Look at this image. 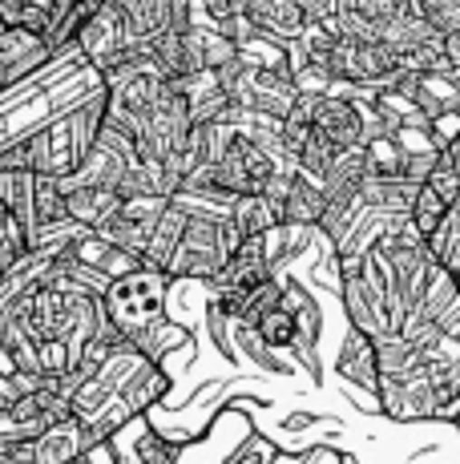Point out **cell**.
I'll list each match as a JSON object with an SVG mask.
<instances>
[{
    "label": "cell",
    "instance_id": "e575fe53",
    "mask_svg": "<svg viewBox=\"0 0 460 464\" xmlns=\"http://www.w3.org/2000/svg\"><path fill=\"white\" fill-rule=\"evenodd\" d=\"M448 424H453V428H456V436H460V404H456V412H453V420H448Z\"/></svg>",
    "mask_w": 460,
    "mask_h": 464
},
{
    "label": "cell",
    "instance_id": "d4e9b609",
    "mask_svg": "<svg viewBox=\"0 0 460 464\" xmlns=\"http://www.w3.org/2000/svg\"><path fill=\"white\" fill-rule=\"evenodd\" d=\"M275 457H279L275 440H267V436H259V432H246V440L235 444L223 464H275Z\"/></svg>",
    "mask_w": 460,
    "mask_h": 464
},
{
    "label": "cell",
    "instance_id": "4fadbf2b",
    "mask_svg": "<svg viewBox=\"0 0 460 464\" xmlns=\"http://www.w3.org/2000/svg\"><path fill=\"white\" fill-rule=\"evenodd\" d=\"M126 432H134V440H129V460L134 464H178L182 452H186V444L174 440V436H166L149 416L129 420Z\"/></svg>",
    "mask_w": 460,
    "mask_h": 464
},
{
    "label": "cell",
    "instance_id": "5bb4252c",
    "mask_svg": "<svg viewBox=\"0 0 460 464\" xmlns=\"http://www.w3.org/2000/svg\"><path fill=\"white\" fill-rule=\"evenodd\" d=\"M226 218H230V227H235V235L246 243V238H259V235H267V230H275L283 222V210L267 194H238L226 207Z\"/></svg>",
    "mask_w": 460,
    "mask_h": 464
},
{
    "label": "cell",
    "instance_id": "83f0119b",
    "mask_svg": "<svg viewBox=\"0 0 460 464\" xmlns=\"http://www.w3.org/2000/svg\"><path fill=\"white\" fill-rule=\"evenodd\" d=\"M351 8H359L364 16H371V21H379V16L408 13V0H351Z\"/></svg>",
    "mask_w": 460,
    "mask_h": 464
},
{
    "label": "cell",
    "instance_id": "4316f807",
    "mask_svg": "<svg viewBox=\"0 0 460 464\" xmlns=\"http://www.w3.org/2000/svg\"><path fill=\"white\" fill-rule=\"evenodd\" d=\"M24 251H29V243H24V230L16 227L13 218L0 222V271H5L8 263H16Z\"/></svg>",
    "mask_w": 460,
    "mask_h": 464
},
{
    "label": "cell",
    "instance_id": "ac0fdd59",
    "mask_svg": "<svg viewBox=\"0 0 460 464\" xmlns=\"http://www.w3.org/2000/svg\"><path fill=\"white\" fill-rule=\"evenodd\" d=\"M320 214H323V190L315 182H307V178L295 174L287 198H283V222L311 230V227H320Z\"/></svg>",
    "mask_w": 460,
    "mask_h": 464
},
{
    "label": "cell",
    "instance_id": "ba28073f",
    "mask_svg": "<svg viewBox=\"0 0 460 464\" xmlns=\"http://www.w3.org/2000/svg\"><path fill=\"white\" fill-rule=\"evenodd\" d=\"M295 82H291L287 65H254L251 93H246V113H263V118L283 121V113L295 102Z\"/></svg>",
    "mask_w": 460,
    "mask_h": 464
},
{
    "label": "cell",
    "instance_id": "d590c367",
    "mask_svg": "<svg viewBox=\"0 0 460 464\" xmlns=\"http://www.w3.org/2000/svg\"><path fill=\"white\" fill-rule=\"evenodd\" d=\"M5 218H8V214H5V207H0V222H5Z\"/></svg>",
    "mask_w": 460,
    "mask_h": 464
},
{
    "label": "cell",
    "instance_id": "277c9868",
    "mask_svg": "<svg viewBox=\"0 0 460 464\" xmlns=\"http://www.w3.org/2000/svg\"><path fill=\"white\" fill-rule=\"evenodd\" d=\"M134 162H138L134 141H129L126 133L101 126L93 150L81 158V166H77L69 178H57V186H61V194L73 190V186H110V190H113V186L121 182V174H126Z\"/></svg>",
    "mask_w": 460,
    "mask_h": 464
},
{
    "label": "cell",
    "instance_id": "5b68a950",
    "mask_svg": "<svg viewBox=\"0 0 460 464\" xmlns=\"http://www.w3.org/2000/svg\"><path fill=\"white\" fill-rule=\"evenodd\" d=\"M335 295H340L343 311H348V327L359 335H368L371 343L384 335H396L392 327V315H388V299L384 291L376 287V283H368L364 275H340V283H335Z\"/></svg>",
    "mask_w": 460,
    "mask_h": 464
},
{
    "label": "cell",
    "instance_id": "7a4b0ae2",
    "mask_svg": "<svg viewBox=\"0 0 460 464\" xmlns=\"http://www.w3.org/2000/svg\"><path fill=\"white\" fill-rule=\"evenodd\" d=\"M238 246H243V238L235 235V227H230V218L223 210L186 207L182 238H178V246H174V255H170V263H166L162 275L170 283H206V279H215L218 266H223Z\"/></svg>",
    "mask_w": 460,
    "mask_h": 464
},
{
    "label": "cell",
    "instance_id": "52a82bcc",
    "mask_svg": "<svg viewBox=\"0 0 460 464\" xmlns=\"http://www.w3.org/2000/svg\"><path fill=\"white\" fill-rule=\"evenodd\" d=\"M311 130L323 133L335 150H356L364 146V118H359V102L327 93L311 118Z\"/></svg>",
    "mask_w": 460,
    "mask_h": 464
},
{
    "label": "cell",
    "instance_id": "f1b7e54d",
    "mask_svg": "<svg viewBox=\"0 0 460 464\" xmlns=\"http://www.w3.org/2000/svg\"><path fill=\"white\" fill-rule=\"evenodd\" d=\"M291 5L303 13L307 24H323V21H331L335 16V0H291Z\"/></svg>",
    "mask_w": 460,
    "mask_h": 464
},
{
    "label": "cell",
    "instance_id": "9c48e42d",
    "mask_svg": "<svg viewBox=\"0 0 460 464\" xmlns=\"http://www.w3.org/2000/svg\"><path fill=\"white\" fill-rule=\"evenodd\" d=\"M335 376H340L348 388L364 392V396L376 400V388H379V372H376V343L368 335L351 332L343 335L340 352H335Z\"/></svg>",
    "mask_w": 460,
    "mask_h": 464
},
{
    "label": "cell",
    "instance_id": "7402d4cb",
    "mask_svg": "<svg viewBox=\"0 0 460 464\" xmlns=\"http://www.w3.org/2000/svg\"><path fill=\"white\" fill-rule=\"evenodd\" d=\"M408 222H412V230H416L420 238H432V235H436V230L448 222V202H440L436 194L428 190V186H420V190H416V198H412Z\"/></svg>",
    "mask_w": 460,
    "mask_h": 464
},
{
    "label": "cell",
    "instance_id": "9a60e30c",
    "mask_svg": "<svg viewBox=\"0 0 460 464\" xmlns=\"http://www.w3.org/2000/svg\"><path fill=\"white\" fill-rule=\"evenodd\" d=\"M182 227H186V207L178 198H170V202H166V210L158 214L149 238H146L141 266H149V271H166V263H170L174 246H178V238H182Z\"/></svg>",
    "mask_w": 460,
    "mask_h": 464
},
{
    "label": "cell",
    "instance_id": "603a6c76",
    "mask_svg": "<svg viewBox=\"0 0 460 464\" xmlns=\"http://www.w3.org/2000/svg\"><path fill=\"white\" fill-rule=\"evenodd\" d=\"M408 13H416L436 33H456L460 29V0H408Z\"/></svg>",
    "mask_w": 460,
    "mask_h": 464
},
{
    "label": "cell",
    "instance_id": "cb8c5ba5",
    "mask_svg": "<svg viewBox=\"0 0 460 464\" xmlns=\"http://www.w3.org/2000/svg\"><path fill=\"white\" fill-rule=\"evenodd\" d=\"M424 186H428L440 202H448V207L456 202V194H460V166L453 162V154H448V150H440V154H436V166H432V174H428V182H424Z\"/></svg>",
    "mask_w": 460,
    "mask_h": 464
},
{
    "label": "cell",
    "instance_id": "30bf717a",
    "mask_svg": "<svg viewBox=\"0 0 460 464\" xmlns=\"http://www.w3.org/2000/svg\"><path fill=\"white\" fill-rule=\"evenodd\" d=\"M90 449H93V440L85 432V424L77 416H65V420H57L33 440V464H73Z\"/></svg>",
    "mask_w": 460,
    "mask_h": 464
},
{
    "label": "cell",
    "instance_id": "484cf974",
    "mask_svg": "<svg viewBox=\"0 0 460 464\" xmlns=\"http://www.w3.org/2000/svg\"><path fill=\"white\" fill-rule=\"evenodd\" d=\"M436 154L440 150H404V162H400V178L412 186H424L436 166Z\"/></svg>",
    "mask_w": 460,
    "mask_h": 464
},
{
    "label": "cell",
    "instance_id": "d6a6232c",
    "mask_svg": "<svg viewBox=\"0 0 460 464\" xmlns=\"http://www.w3.org/2000/svg\"><path fill=\"white\" fill-rule=\"evenodd\" d=\"M448 222H453V227H456V235H460V194H456V202H453V207H448Z\"/></svg>",
    "mask_w": 460,
    "mask_h": 464
},
{
    "label": "cell",
    "instance_id": "8fae6325",
    "mask_svg": "<svg viewBox=\"0 0 460 464\" xmlns=\"http://www.w3.org/2000/svg\"><path fill=\"white\" fill-rule=\"evenodd\" d=\"M126 343L134 347L138 355H146L149 363H158V368H170V355L178 352V347L182 352H190L194 335H190V327H182L174 315H166V319H158V324L141 327L138 335H129Z\"/></svg>",
    "mask_w": 460,
    "mask_h": 464
},
{
    "label": "cell",
    "instance_id": "d6986e66",
    "mask_svg": "<svg viewBox=\"0 0 460 464\" xmlns=\"http://www.w3.org/2000/svg\"><path fill=\"white\" fill-rule=\"evenodd\" d=\"M251 332L259 335V343L263 347H271V352H291L295 347V339H299V332H295V315H291L283 303H275V307H267L259 319L251 324Z\"/></svg>",
    "mask_w": 460,
    "mask_h": 464
},
{
    "label": "cell",
    "instance_id": "6da1fadb",
    "mask_svg": "<svg viewBox=\"0 0 460 464\" xmlns=\"http://www.w3.org/2000/svg\"><path fill=\"white\" fill-rule=\"evenodd\" d=\"M101 89V73L77 53V44L53 53L37 73L0 89V150L33 138L49 121L73 113L90 93Z\"/></svg>",
    "mask_w": 460,
    "mask_h": 464
},
{
    "label": "cell",
    "instance_id": "2e32d148",
    "mask_svg": "<svg viewBox=\"0 0 460 464\" xmlns=\"http://www.w3.org/2000/svg\"><path fill=\"white\" fill-rule=\"evenodd\" d=\"M118 207L121 198L110 186H73V190H65V214L85 230H97L101 222H110Z\"/></svg>",
    "mask_w": 460,
    "mask_h": 464
},
{
    "label": "cell",
    "instance_id": "e0dca14e",
    "mask_svg": "<svg viewBox=\"0 0 460 464\" xmlns=\"http://www.w3.org/2000/svg\"><path fill=\"white\" fill-rule=\"evenodd\" d=\"M424 368L420 360V343L416 339H404V335H384L376 339V372L388 380H400L408 372Z\"/></svg>",
    "mask_w": 460,
    "mask_h": 464
},
{
    "label": "cell",
    "instance_id": "836d02e7",
    "mask_svg": "<svg viewBox=\"0 0 460 464\" xmlns=\"http://www.w3.org/2000/svg\"><path fill=\"white\" fill-rule=\"evenodd\" d=\"M445 150H448V154H453V162L460 166V138H456V141H448V146H445Z\"/></svg>",
    "mask_w": 460,
    "mask_h": 464
},
{
    "label": "cell",
    "instance_id": "44dd1931",
    "mask_svg": "<svg viewBox=\"0 0 460 464\" xmlns=\"http://www.w3.org/2000/svg\"><path fill=\"white\" fill-rule=\"evenodd\" d=\"M65 194H61L57 178H33V230L65 222Z\"/></svg>",
    "mask_w": 460,
    "mask_h": 464
},
{
    "label": "cell",
    "instance_id": "ffe728a7",
    "mask_svg": "<svg viewBox=\"0 0 460 464\" xmlns=\"http://www.w3.org/2000/svg\"><path fill=\"white\" fill-rule=\"evenodd\" d=\"M230 343H238V347H235V352H238V363H243V360H251L254 368L271 372V376H291V372H295V363H287L279 352H271V347H263V343H259V335H254L251 327H243V324H235V327H230Z\"/></svg>",
    "mask_w": 460,
    "mask_h": 464
},
{
    "label": "cell",
    "instance_id": "7c38bea8",
    "mask_svg": "<svg viewBox=\"0 0 460 464\" xmlns=\"http://www.w3.org/2000/svg\"><path fill=\"white\" fill-rule=\"evenodd\" d=\"M69 8H73V0H0V24L37 33V37L45 41V33L69 13Z\"/></svg>",
    "mask_w": 460,
    "mask_h": 464
},
{
    "label": "cell",
    "instance_id": "3957f363",
    "mask_svg": "<svg viewBox=\"0 0 460 464\" xmlns=\"http://www.w3.org/2000/svg\"><path fill=\"white\" fill-rule=\"evenodd\" d=\"M166 303H170V279H166L162 271H149V266H134V271L118 275V279H110V287L101 291L105 319L118 327L121 339L138 335L141 327L170 315Z\"/></svg>",
    "mask_w": 460,
    "mask_h": 464
},
{
    "label": "cell",
    "instance_id": "8992f818",
    "mask_svg": "<svg viewBox=\"0 0 460 464\" xmlns=\"http://www.w3.org/2000/svg\"><path fill=\"white\" fill-rule=\"evenodd\" d=\"M238 16L251 24V33L271 41H299L307 33V21L291 0H238Z\"/></svg>",
    "mask_w": 460,
    "mask_h": 464
},
{
    "label": "cell",
    "instance_id": "1f68e13d",
    "mask_svg": "<svg viewBox=\"0 0 460 464\" xmlns=\"http://www.w3.org/2000/svg\"><path fill=\"white\" fill-rule=\"evenodd\" d=\"M311 424H323V416H315V412H295V416H287V420H283V432H299V428H311Z\"/></svg>",
    "mask_w": 460,
    "mask_h": 464
},
{
    "label": "cell",
    "instance_id": "4dcf8cb0",
    "mask_svg": "<svg viewBox=\"0 0 460 464\" xmlns=\"http://www.w3.org/2000/svg\"><path fill=\"white\" fill-rule=\"evenodd\" d=\"M440 49H445L448 69H460V29L456 33H440Z\"/></svg>",
    "mask_w": 460,
    "mask_h": 464
},
{
    "label": "cell",
    "instance_id": "f546056e",
    "mask_svg": "<svg viewBox=\"0 0 460 464\" xmlns=\"http://www.w3.org/2000/svg\"><path fill=\"white\" fill-rule=\"evenodd\" d=\"M202 13L210 16V24L218 21H230V16H238V0H198Z\"/></svg>",
    "mask_w": 460,
    "mask_h": 464
}]
</instances>
